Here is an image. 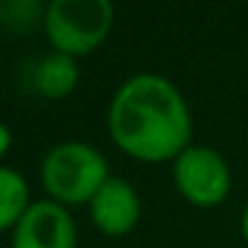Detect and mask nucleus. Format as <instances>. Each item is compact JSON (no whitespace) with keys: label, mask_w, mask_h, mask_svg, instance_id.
<instances>
[{"label":"nucleus","mask_w":248,"mask_h":248,"mask_svg":"<svg viewBox=\"0 0 248 248\" xmlns=\"http://www.w3.org/2000/svg\"><path fill=\"white\" fill-rule=\"evenodd\" d=\"M107 131L115 147L128 157L144 163L176 160L192 144V112L173 80L139 72L112 93Z\"/></svg>","instance_id":"1"},{"label":"nucleus","mask_w":248,"mask_h":248,"mask_svg":"<svg viewBox=\"0 0 248 248\" xmlns=\"http://www.w3.org/2000/svg\"><path fill=\"white\" fill-rule=\"evenodd\" d=\"M109 176L107 157L88 141H59L40 163L43 189L62 205L91 203Z\"/></svg>","instance_id":"2"},{"label":"nucleus","mask_w":248,"mask_h":248,"mask_svg":"<svg viewBox=\"0 0 248 248\" xmlns=\"http://www.w3.org/2000/svg\"><path fill=\"white\" fill-rule=\"evenodd\" d=\"M115 6L109 0H51L43 8V32L51 48L67 56H86L109 38Z\"/></svg>","instance_id":"3"},{"label":"nucleus","mask_w":248,"mask_h":248,"mask_svg":"<svg viewBox=\"0 0 248 248\" xmlns=\"http://www.w3.org/2000/svg\"><path fill=\"white\" fill-rule=\"evenodd\" d=\"M171 173L179 195L198 208H214V205L224 203L232 189L230 166L208 144H189L173 160Z\"/></svg>","instance_id":"4"},{"label":"nucleus","mask_w":248,"mask_h":248,"mask_svg":"<svg viewBox=\"0 0 248 248\" xmlns=\"http://www.w3.org/2000/svg\"><path fill=\"white\" fill-rule=\"evenodd\" d=\"M11 248H78L75 219L56 200H32L11 230Z\"/></svg>","instance_id":"5"},{"label":"nucleus","mask_w":248,"mask_h":248,"mask_svg":"<svg viewBox=\"0 0 248 248\" xmlns=\"http://www.w3.org/2000/svg\"><path fill=\"white\" fill-rule=\"evenodd\" d=\"M88 214H91V221L96 224L99 232H104L109 237H123L139 224L141 216L139 192L125 179L109 176L88 203Z\"/></svg>","instance_id":"6"},{"label":"nucleus","mask_w":248,"mask_h":248,"mask_svg":"<svg viewBox=\"0 0 248 248\" xmlns=\"http://www.w3.org/2000/svg\"><path fill=\"white\" fill-rule=\"evenodd\" d=\"M35 91L46 99H64L75 91L78 80H80V70L75 64V56L51 51L35 67Z\"/></svg>","instance_id":"7"},{"label":"nucleus","mask_w":248,"mask_h":248,"mask_svg":"<svg viewBox=\"0 0 248 248\" xmlns=\"http://www.w3.org/2000/svg\"><path fill=\"white\" fill-rule=\"evenodd\" d=\"M30 205L32 200H30L27 179L16 168L0 166V232L14 230Z\"/></svg>","instance_id":"8"},{"label":"nucleus","mask_w":248,"mask_h":248,"mask_svg":"<svg viewBox=\"0 0 248 248\" xmlns=\"http://www.w3.org/2000/svg\"><path fill=\"white\" fill-rule=\"evenodd\" d=\"M11 141H14L11 128H8V125L3 123V120H0V157H3L8 150H11Z\"/></svg>","instance_id":"9"},{"label":"nucleus","mask_w":248,"mask_h":248,"mask_svg":"<svg viewBox=\"0 0 248 248\" xmlns=\"http://www.w3.org/2000/svg\"><path fill=\"white\" fill-rule=\"evenodd\" d=\"M240 232H243V240L248 243V203L243 208V216H240Z\"/></svg>","instance_id":"10"},{"label":"nucleus","mask_w":248,"mask_h":248,"mask_svg":"<svg viewBox=\"0 0 248 248\" xmlns=\"http://www.w3.org/2000/svg\"><path fill=\"white\" fill-rule=\"evenodd\" d=\"M0 19H3V6H0Z\"/></svg>","instance_id":"11"}]
</instances>
